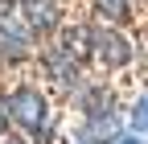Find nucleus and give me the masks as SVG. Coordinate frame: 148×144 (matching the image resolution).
Masks as SVG:
<instances>
[{
	"mask_svg": "<svg viewBox=\"0 0 148 144\" xmlns=\"http://www.w3.org/2000/svg\"><path fill=\"white\" fill-rule=\"evenodd\" d=\"M8 119H12L25 136H33V140H49V132H53L49 103H45V95L37 91L33 82H21V86L8 91Z\"/></svg>",
	"mask_w": 148,
	"mask_h": 144,
	"instance_id": "obj_1",
	"label": "nucleus"
},
{
	"mask_svg": "<svg viewBox=\"0 0 148 144\" xmlns=\"http://www.w3.org/2000/svg\"><path fill=\"white\" fill-rule=\"evenodd\" d=\"M33 49V33L12 12H0V62H25Z\"/></svg>",
	"mask_w": 148,
	"mask_h": 144,
	"instance_id": "obj_2",
	"label": "nucleus"
},
{
	"mask_svg": "<svg viewBox=\"0 0 148 144\" xmlns=\"http://www.w3.org/2000/svg\"><path fill=\"white\" fill-rule=\"evenodd\" d=\"M90 53H95L103 66H111V70H119V66L132 62V45H127L115 29H107V25L90 29Z\"/></svg>",
	"mask_w": 148,
	"mask_h": 144,
	"instance_id": "obj_3",
	"label": "nucleus"
},
{
	"mask_svg": "<svg viewBox=\"0 0 148 144\" xmlns=\"http://www.w3.org/2000/svg\"><path fill=\"white\" fill-rule=\"evenodd\" d=\"M16 8H21V21L29 25V33H53L62 21L58 0H16Z\"/></svg>",
	"mask_w": 148,
	"mask_h": 144,
	"instance_id": "obj_4",
	"label": "nucleus"
},
{
	"mask_svg": "<svg viewBox=\"0 0 148 144\" xmlns=\"http://www.w3.org/2000/svg\"><path fill=\"white\" fill-rule=\"evenodd\" d=\"M78 140H82V144H115V140H119V119H115V111L107 107V111L86 115Z\"/></svg>",
	"mask_w": 148,
	"mask_h": 144,
	"instance_id": "obj_5",
	"label": "nucleus"
},
{
	"mask_svg": "<svg viewBox=\"0 0 148 144\" xmlns=\"http://www.w3.org/2000/svg\"><path fill=\"white\" fill-rule=\"evenodd\" d=\"M45 66H49V74L58 78L62 86H74V82H78V66H74V53H66V49H49V53H45Z\"/></svg>",
	"mask_w": 148,
	"mask_h": 144,
	"instance_id": "obj_6",
	"label": "nucleus"
},
{
	"mask_svg": "<svg viewBox=\"0 0 148 144\" xmlns=\"http://www.w3.org/2000/svg\"><path fill=\"white\" fill-rule=\"evenodd\" d=\"M95 12L103 21H127V0H95Z\"/></svg>",
	"mask_w": 148,
	"mask_h": 144,
	"instance_id": "obj_7",
	"label": "nucleus"
},
{
	"mask_svg": "<svg viewBox=\"0 0 148 144\" xmlns=\"http://www.w3.org/2000/svg\"><path fill=\"white\" fill-rule=\"evenodd\" d=\"M132 128H136V136H140V132L148 136V91H144V95L136 99V107H132Z\"/></svg>",
	"mask_w": 148,
	"mask_h": 144,
	"instance_id": "obj_8",
	"label": "nucleus"
},
{
	"mask_svg": "<svg viewBox=\"0 0 148 144\" xmlns=\"http://www.w3.org/2000/svg\"><path fill=\"white\" fill-rule=\"evenodd\" d=\"M8 95H0V140H4V132H8Z\"/></svg>",
	"mask_w": 148,
	"mask_h": 144,
	"instance_id": "obj_9",
	"label": "nucleus"
},
{
	"mask_svg": "<svg viewBox=\"0 0 148 144\" xmlns=\"http://www.w3.org/2000/svg\"><path fill=\"white\" fill-rule=\"evenodd\" d=\"M115 144H144L140 136H123V140H115Z\"/></svg>",
	"mask_w": 148,
	"mask_h": 144,
	"instance_id": "obj_10",
	"label": "nucleus"
},
{
	"mask_svg": "<svg viewBox=\"0 0 148 144\" xmlns=\"http://www.w3.org/2000/svg\"><path fill=\"white\" fill-rule=\"evenodd\" d=\"M0 144H25V140H16V136H4V140H0Z\"/></svg>",
	"mask_w": 148,
	"mask_h": 144,
	"instance_id": "obj_11",
	"label": "nucleus"
},
{
	"mask_svg": "<svg viewBox=\"0 0 148 144\" xmlns=\"http://www.w3.org/2000/svg\"><path fill=\"white\" fill-rule=\"evenodd\" d=\"M0 4H4V0H0Z\"/></svg>",
	"mask_w": 148,
	"mask_h": 144,
	"instance_id": "obj_12",
	"label": "nucleus"
}]
</instances>
